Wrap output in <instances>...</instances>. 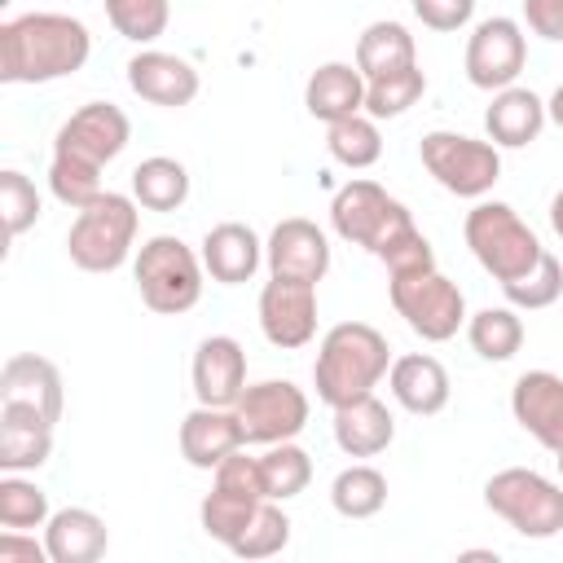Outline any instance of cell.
<instances>
[{"instance_id":"cell-29","label":"cell","mask_w":563,"mask_h":563,"mask_svg":"<svg viewBox=\"0 0 563 563\" xmlns=\"http://www.w3.org/2000/svg\"><path fill=\"white\" fill-rule=\"evenodd\" d=\"M132 198L145 211H180L185 198H189V172H185V163L180 158H167V154L141 158L132 167Z\"/></svg>"},{"instance_id":"cell-24","label":"cell","mask_w":563,"mask_h":563,"mask_svg":"<svg viewBox=\"0 0 563 563\" xmlns=\"http://www.w3.org/2000/svg\"><path fill=\"white\" fill-rule=\"evenodd\" d=\"M57 422L26 405H0V471H40L53 453Z\"/></svg>"},{"instance_id":"cell-11","label":"cell","mask_w":563,"mask_h":563,"mask_svg":"<svg viewBox=\"0 0 563 563\" xmlns=\"http://www.w3.org/2000/svg\"><path fill=\"white\" fill-rule=\"evenodd\" d=\"M246 444H282L295 440L308 427V391L295 387L290 378H264V383H246V391L233 405Z\"/></svg>"},{"instance_id":"cell-35","label":"cell","mask_w":563,"mask_h":563,"mask_svg":"<svg viewBox=\"0 0 563 563\" xmlns=\"http://www.w3.org/2000/svg\"><path fill=\"white\" fill-rule=\"evenodd\" d=\"M422 97H427V75H422V66H405V70H396V75L365 79V114H374L378 123H383V119H400V114L413 110Z\"/></svg>"},{"instance_id":"cell-13","label":"cell","mask_w":563,"mask_h":563,"mask_svg":"<svg viewBox=\"0 0 563 563\" xmlns=\"http://www.w3.org/2000/svg\"><path fill=\"white\" fill-rule=\"evenodd\" d=\"M260 334L282 347V352H295V347H308L317 339V282H303V277H273L260 286Z\"/></svg>"},{"instance_id":"cell-34","label":"cell","mask_w":563,"mask_h":563,"mask_svg":"<svg viewBox=\"0 0 563 563\" xmlns=\"http://www.w3.org/2000/svg\"><path fill=\"white\" fill-rule=\"evenodd\" d=\"M48 493L26 479V471H4L0 475V528H18V532H35L48 523Z\"/></svg>"},{"instance_id":"cell-19","label":"cell","mask_w":563,"mask_h":563,"mask_svg":"<svg viewBox=\"0 0 563 563\" xmlns=\"http://www.w3.org/2000/svg\"><path fill=\"white\" fill-rule=\"evenodd\" d=\"M180 457L194 466V471H216L229 453L246 449V435H242V422L233 409L224 405H194L185 418H180Z\"/></svg>"},{"instance_id":"cell-23","label":"cell","mask_w":563,"mask_h":563,"mask_svg":"<svg viewBox=\"0 0 563 563\" xmlns=\"http://www.w3.org/2000/svg\"><path fill=\"white\" fill-rule=\"evenodd\" d=\"M545 123H550L545 119V101L532 88H519V84L497 88L493 101H488V110H484V132H488V141L497 150H523V145H532Z\"/></svg>"},{"instance_id":"cell-5","label":"cell","mask_w":563,"mask_h":563,"mask_svg":"<svg viewBox=\"0 0 563 563\" xmlns=\"http://www.w3.org/2000/svg\"><path fill=\"white\" fill-rule=\"evenodd\" d=\"M462 238L475 255V264L493 277V282H515L523 277L528 268H537V260L545 255L541 238L532 233V224L510 207V202H497V198H479L471 211H466V224H462Z\"/></svg>"},{"instance_id":"cell-6","label":"cell","mask_w":563,"mask_h":563,"mask_svg":"<svg viewBox=\"0 0 563 563\" xmlns=\"http://www.w3.org/2000/svg\"><path fill=\"white\" fill-rule=\"evenodd\" d=\"M132 277L141 290V303L158 317H180L202 299V255L180 242L176 233H154L150 242L136 246Z\"/></svg>"},{"instance_id":"cell-17","label":"cell","mask_w":563,"mask_h":563,"mask_svg":"<svg viewBox=\"0 0 563 563\" xmlns=\"http://www.w3.org/2000/svg\"><path fill=\"white\" fill-rule=\"evenodd\" d=\"M189 383H194V400L198 405L233 409L238 396L246 391V352H242V343L233 334H207L194 347Z\"/></svg>"},{"instance_id":"cell-22","label":"cell","mask_w":563,"mask_h":563,"mask_svg":"<svg viewBox=\"0 0 563 563\" xmlns=\"http://www.w3.org/2000/svg\"><path fill=\"white\" fill-rule=\"evenodd\" d=\"M198 255H202V268H207L211 282H220V286H242V282H251V277L260 273V264H264V242H260V233H255L251 224L224 220V224L207 229Z\"/></svg>"},{"instance_id":"cell-8","label":"cell","mask_w":563,"mask_h":563,"mask_svg":"<svg viewBox=\"0 0 563 563\" xmlns=\"http://www.w3.org/2000/svg\"><path fill=\"white\" fill-rule=\"evenodd\" d=\"M387 299H391L396 317H405V325L422 343H449L466 325V317H471L462 286L449 282L440 268L387 277Z\"/></svg>"},{"instance_id":"cell-39","label":"cell","mask_w":563,"mask_h":563,"mask_svg":"<svg viewBox=\"0 0 563 563\" xmlns=\"http://www.w3.org/2000/svg\"><path fill=\"white\" fill-rule=\"evenodd\" d=\"M0 216H4L9 242L22 238L26 229H35V220H40V189H35V180H31L26 172H18V167H4V172H0Z\"/></svg>"},{"instance_id":"cell-16","label":"cell","mask_w":563,"mask_h":563,"mask_svg":"<svg viewBox=\"0 0 563 563\" xmlns=\"http://www.w3.org/2000/svg\"><path fill=\"white\" fill-rule=\"evenodd\" d=\"M128 88L150 101V106H163V110H180L198 97L202 79L194 70V62L176 57V53H163V48H141L128 57Z\"/></svg>"},{"instance_id":"cell-45","label":"cell","mask_w":563,"mask_h":563,"mask_svg":"<svg viewBox=\"0 0 563 563\" xmlns=\"http://www.w3.org/2000/svg\"><path fill=\"white\" fill-rule=\"evenodd\" d=\"M550 229H554V233L563 238V189H559V194L550 198Z\"/></svg>"},{"instance_id":"cell-2","label":"cell","mask_w":563,"mask_h":563,"mask_svg":"<svg viewBox=\"0 0 563 563\" xmlns=\"http://www.w3.org/2000/svg\"><path fill=\"white\" fill-rule=\"evenodd\" d=\"M92 57V35L79 18L35 9L0 22V84H53Z\"/></svg>"},{"instance_id":"cell-31","label":"cell","mask_w":563,"mask_h":563,"mask_svg":"<svg viewBox=\"0 0 563 563\" xmlns=\"http://www.w3.org/2000/svg\"><path fill=\"white\" fill-rule=\"evenodd\" d=\"M330 506L343 519H374L387 506V475L369 462H352L330 484Z\"/></svg>"},{"instance_id":"cell-44","label":"cell","mask_w":563,"mask_h":563,"mask_svg":"<svg viewBox=\"0 0 563 563\" xmlns=\"http://www.w3.org/2000/svg\"><path fill=\"white\" fill-rule=\"evenodd\" d=\"M545 119H550V123L563 132V84H559V88L545 97Z\"/></svg>"},{"instance_id":"cell-46","label":"cell","mask_w":563,"mask_h":563,"mask_svg":"<svg viewBox=\"0 0 563 563\" xmlns=\"http://www.w3.org/2000/svg\"><path fill=\"white\" fill-rule=\"evenodd\" d=\"M457 559H488V563H497V550H462Z\"/></svg>"},{"instance_id":"cell-30","label":"cell","mask_w":563,"mask_h":563,"mask_svg":"<svg viewBox=\"0 0 563 563\" xmlns=\"http://www.w3.org/2000/svg\"><path fill=\"white\" fill-rule=\"evenodd\" d=\"M325 150L339 167L347 172H365L383 158V132H378V119L374 114H347L339 123H325Z\"/></svg>"},{"instance_id":"cell-43","label":"cell","mask_w":563,"mask_h":563,"mask_svg":"<svg viewBox=\"0 0 563 563\" xmlns=\"http://www.w3.org/2000/svg\"><path fill=\"white\" fill-rule=\"evenodd\" d=\"M0 563H53V559H48V545L35 541V532L4 528L0 532Z\"/></svg>"},{"instance_id":"cell-21","label":"cell","mask_w":563,"mask_h":563,"mask_svg":"<svg viewBox=\"0 0 563 563\" xmlns=\"http://www.w3.org/2000/svg\"><path fill=\"white\" fill-rule=\"evenodd\" d=\"M387 387H391V400L405 409V413H418V418H431L449 405L453 396V378L444 369L440 356L431 352H405L391 361L387 369Z\"/></svg>"},{"instance_id":"cell-28","label":"cell","mask_w":563,"mask_h":563,"mask_svg":"<svg viewBox=\"0 0 563 563\" xmlns=\"http://www.w3.org/2000/svg\"><path fill=\"white\" fill-rule=\"evenodd\" d=\"M405 66H418V44H413L409 26L391 22V18L369 22L356 40V70L365 79H383V75H396Z\"/></svg>"},{"instance_id":"cell-47","label":"cell","mask_w":563,"mask_h":563,"mask_svg":"<svg viewBox=\"0 0 563 563\" xmlns=\"http://www.w3.org/2000/svg\"><path fill=\"white\" fill-rule=\"evenodd\" d=\"M554 462H559V475H563V449H559V453H554Z\"/></svg>"},{"instance_id":"cell-26","label":"cell","mask_w":563,"mask_h":563,"mask_svg":"<svg viewBox=\"0 0 563 563\" xmlns=\"http://www.w3.org/2000/svg\"><path fill=\"white\" fill-rule=\"evenodd\" d=\"M303 110L321 123H339L365 110V75L356 62H321L303 84Z\"/></svg>"},{"instance_id":"cell-38","label":"cell","mask_w":563,"mask_h":563,"mask_svg":"<svg viewBox=\"0 0 563 563\" xmlns=\"http://www.w3.org/2000/svg\"><path fill=\"white\" fill-rule=\"evenodd\" d=\"M501 295H506V303H510V308H519V312L550 308V303H559V295H563V264L545 251V255L537 260V268H528L523 277L506 282V286H501Z\"/></svg>"},{"instance_id":"cell-4","label":"cell","mask_w":563,"mask_h":563,"mask_svg":"<svg viewBox=\"0 0 563 563\" xmlns=\"http://www.w3.org/2000/svg\"><path fill=\"white\" fill-rule=\"evenodd\" d=\"M141 229V202L132 194H97L88 207L75 211L66 233V255L84 273H114L132 260Z\"/></svg>"},{"instance_id":"cell-9","label":"cell","mask_w":563,"mask_h":563,"mask_svg":"<svg viewBox=\"0 0 563 563\" xmlns=\"http://www.w3.org/2000/svg\"><path fill=\"white\" fill-rule=\"evenodd\" d=\"M418 158L431 172V180L440 189H449L453 198H484L497 180H501V150L493 141L466 136V132H449L435 128L418 141Z\"/></svg>"},{"instance_id":"cell-40","label":"cell","mask_w":563,"mask_h":563,"mask_svg":"<svg viewBox=\"0 0 563 563\" xmlns=\"http://www.w3.org/2000/svg\"><path fill=\"white\" fill-rule=\"evenodd\" d=\"M48 189H53V198H57L62 207H70V211H79V207H88L97 194H106L97 167L75 163V158H62V154L48 158Z\"/></svg>"},{"instance_id":"cell-37","label":"cell","mask_w":563,"mask_h":563,"mask_svg":"<svg viewBox=\"0 0 563 563\" xmlns=\"http://www.w3.org/2000/svg\"><path fill=\"white\" fill-rule=\"evenodd\" d=\"M110 26L132 44H154L172 22V0H101Z\"/></svg>"},{"instance_id":"cell-32","label":"cell","mask_w":563,"mask_h":563,"mask_svg":"<svg viewBox=\"0 0 563 563\" xmlns=\"http://www.w3.org/2000/svg\"><path fill=\"white\" fill-rule=\"evenodd\" d=\"M466 343L484 361H510L523 347V317L519 308H479L466 317Z\"/></svg>"},{"instance_id":"cell-14","label":"cell","mask_w":563,"mask_h":563,"mask_svg":"<svg viewBox=\"0 0 563 563\" xmlns=\"http://www.w3.org/2000/svg\"><path fill=\"white\" fill-rule=\"evenodd\" d=\"M132 141V123L128 114L114 106V101H88L79 106L53 136V154L62 158H75V163H88V167H106L114 163Z\"/></svg>"},{"instance_id":"cell-33","label":"cell","mask_w":563,"mask_h":563,"mask_svg":"<svg viewBox=\"0 0 563 563\" xmlns=\"http://www.w3.org/2000/svg\"><path fill=\"white\" fill-rule=\"evenodd\" d=\"M260 475H264V493L273 501H290L312 484V457L308 449H299L295 440L282 444H264L260 453Z\"/></svg>"},{"instance_id":"cell-7","label":"cell","mask_w":563,"mask_h":563,"mask_svg":"<svg viewBox=\"0 0 563 563\" xmlns=\"http://www.w3.org/2000/svg\"><path fill=\"white\" fill-rule=\"evenodd\" d=\"M484 506L528 541H550L563 532V484L532 466H506L488 475Z\"/></svg>"},{"instance_id":"cell-27","label":"cell","mask_w":563,"mask_h":563,"mask_svg":"<svg viewBox=\"0 0 563 563\" xmlns=\"http://www.w3.org/2000/svg\"><path fill=\"white\" fill-rule=\"evenodd\" d=\"M330 427H334V444L347 457H378L396 440V418L378 396H361V400L339 405Z\"/></svg>"},{"instance_id":"cell-12","label":"cell","mask_w":563,"mask_h":563,"mask_svg":"<svg viewBox=\"0 0 563 563\" xmlns=\"http://www.w3.org/2000/svg\"><path fill=\"white\" fill-rule=\"evenodd\" d=\"M528 66V35L523 22L515 18H484L475 22V31L466 35V53H462V70L471 79V88L479 92H497L510 88Z\"/></svg>"},{"instance_id":"cell-1","label":"cell","mask_w":563,"mask_h":563,"mask_svg":"<svg viewBox=\"0 0 563 563\" xmlns=\"http://www.w3.org/2000/svg\"><path fill=\"white\" fill-rule=\"evenodd\" d=\"M330 229L343 242L365 246L387 268V277L435 268V251H431L427 233L413 224L409 207L400 198H391L378 180L356 176V180L339 185L330 198Z\"/></svg>"},{"instance_id":"cell-25","label":"cell","mask_w":563,"mask_h":563,"mask_svg":"<svg viewBox=\"0 0 563 563\" xmlns=\"http://www.w3.org/2000/svg\"><path fill=\"white\" fill-rule=\"evenodd\" d=\"M44 545L53 563H97L110 550V528L88 506H62L44 523Z\"/></svg>"},{"instance_id":"cell-42","label":"cell","mask_w":563,"mask_h":563,"mask_svg":"<svg viewBox=\"0 0 563 563\" xmlns=\"http://www.w3.org/2000/svg\"><path fill=\"white\" fill-rule=\"evenodd\" d=\"M523 22L532 35L563 44V0H523Z\"/></svg>"},{"instance_id":"cell-36","label":"cell","mask_w":563,"mask_h":563,"mask_svg":"<svg viewBox=\"0 0 563 563\" xmlns=\"http://www.w3.org/2000/svg\"><path fill=\"white\" fill-rule=\"evenodd\" d=\"M290 545V515L282 510V501H260V510L251 515V523L238 532V541L229 545V554L238 559H273Z\"/></svg>"},{"instance_id":"cell-41","label":"cell","mask_w":563,"mask_h":563,"mask_svg":"<svg viewBox=\"0 0 563 563\" xmlns=\"http://www.w3.org/2000/svg\"><path fill=\"white\" fill-rule=\"evenodd\" d=\"M413 4V18L427 26V31H462L471 18H475V0H409Z\"/></svg>"},{"instance_id":"cell-15","label":"cell","mask_w":563,"mask_h":563,"mask_svg":"<svg viewBox=\"0 0 563 563\" xmlns=\"http://www.w3.org/2000/svg\"><path fill=\"white\" fill-rule=\"evenodd\" d=\"M264 264L273 277H303V282H321L330 273V238L325 229H317L303 216H286L273 224L268 242H264Z\"/></svg>"},{"instance_id":"cell-20","label":"cell","mask_w":563,"mask_h":563,"mask_svg":"<svg viewBox=\"0 0 563 563\" xmlns=\"http://www.w3.org/2000/svg\"><path fill=\"white\" fill-rule=\"evenodd\" d=\"M0 405H26V409H40L44 418L62 422V405H66L62 369L40 352L9 356L0 369Z\"/></svg>"},{"instance_id":"cell-18","label":"cell","mask_w":563,"mask_h":563,"mask_svg":"<svg viewBox=\"0 0 563 563\" xmlns=\"http://www.w3.org/2000/svg\"><path fill=\"white\" fill-rule=\"evenodd\" d=\"M510 413L515 422L550 453L563 449V374L554 369H528L510 387Z\"/></svg>"},{"instance_id":"cell-3","label":"cell","mask_w":563,"mask_h":563,"mask_svg":"<svg viewBox=\"0 0 563 563\" xmlns=\"http://www.w3.org/2000/svg\"><path fill=\"white\" fill-rule=\"evenodd\" d=\"M391 347L387 334L374 330L369 321H339L321 334L317 343V361H312V387L317 400L339 409L347 400L374 396V387L387 378L391 369Z\"/></svg>"},{"instance_id":"cell-10","label":"cell","mask_w":563,"mask_h":563,"mask_svg":"<svg viewBox=\"0 0 563 563\" xmlns=\"http://www.w3.org/2000/svg\"><path fill=\"white\" fill-rule=\"evenodd\" d=\"M260 501H268L264 475H260V457L238 449L211 471V493L198 506V523H202V532L211 541H220L229 550L238 541V532L251 523V515L260 510Z\"/></svg>"}]
</instances>
